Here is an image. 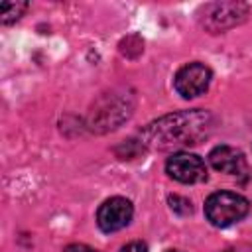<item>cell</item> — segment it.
<instances>
[{
    "label": "cell",
    "mask_w": 252,
    "mask_h": 252,
    "mask_svg": "<svg viewBox=\"0 0 252 252\" xmlns=\"http://www.w3.org/2000/svg\"><path fill=\"white\" fill-rule=\"evenodd\" d=\"M213 128V118L205 110H183L161 116L142 132L144 146L167 150L175 146H193L207 138Z\"/></svg>",
    "instance_id": "obj_1"
},
{
    "label": "cell",
    "mask_w": 252,
    "mask_h": 252,
    "mask_svg": "<svg viewBox=\"0 0 252 252\" xmlns=\"http://www.w3.org/2000/svg\"><path fill=\"white\" fill-rule=\"evenodd\" d=\"M28 10V2H2L0 4V16L2 24H14L16 20L22 18V14Z\"/></svg>",
    "instance_id": "obj_9"
},
{
    "label": "cell",
    "mask_w": 252,
    "mask_h": 252,
    "mask_svg": "<svg viewBox=\"0 0 252 252\" xmlns=\"http://www.w3.org/2000/svg\"><path fill=\"white\" fill-rule=\"evenodd\" d=\"M246 16H248V6L242 2H215L203 8L201 24L211 33H219L244 22Z\"/></svg>",
    "instance_id": "obj_3"
},
{
    "label": "cell",
    "mask_w": 252,
    "mask_h": 252,
    "mask_svg": "<svg viewBox=\"0 0 252 252\" xmlns=\"http://www.w3.org/2000/svg\"><path fill=\"white\" fill-rule=\"evenodd\" d=\"M120 252H148V244L142 240H132L120 248Z\"/></svg>",
    "instance_id": "obj_12"
},
{
    "label": "cell",
    "mask_w": 252,
    "mask_h": 252,
    "mask_svg": "<svg viewBox=\"0 0 252 252\" xmlns=\"http://www.w3.org/2000/svg\"><path fill=\"white\" fill-rule=\"evenodd\" d=\"M167 201H169L171 211H173V213H177L179 217H187V215H191V211H193L191 201H189V199H185V197H181V195H169V197H167Z\"/></svg>",
    "instance_id": "obj_11"
},
{
    "label": "cell",
    "mask_w": 252,
    "mask_h": 252,
    "mask_svg": "<svg viewBox=\"0 0 252 252\" xmlns=\"http://www.w3.org/2000/svg\"><path fill=\"white\" fill-rule=\"evenodd\" d=\"M211 77H213V73L207 65L199 63V61L187 63L177 71V75L173 79V87L183 98H195L209 89Z\"/></svg>",
    "instance_id": "obj_5"
},
{
    "label": "cell",
    "mask_w": 252,
    "mask_h": 252,
    "mask_svg": "<svg viewBox=\"0 0 252 252\" xmlns=\"http://www.w3.org/2000/svg\"><path fill=\"white\" fill-rule=\"evenodd\" d=\"M134 215V207L124 197H110L106 199L96 211V224L102 232H116L124 228Z\"/></svg>",
    "instance_id": "obj_7"
},
{
    "label": "cell",
    "mask_w": 252,
    "mask_h": 252,
    "mask_svg": "<svg viewBox=\"0 0 252 252\" xmlns=\"http://www.w3.org/2000/svg\"><path fill=\"white\" fill-rule=\"evenodd\" d=\"M209 161L217 171H222V173L240 175L246 171V159H244L242 152L236 148H230L226 144L213 148L209 154Z\"/></svg>",
    "instance_id": "obj_8"
},
{
    "label": "cell",
    "mask_w": 252,
    "mask_h": 252,
    "mask_svg": "<svg viewBox=\"0 0 252 252\" xmlns=\"http://www.w3.org/2000/svg\"><path fill=\"white\" fill-rule=\"evenodd\" d=\"M165 252H181V250H165Z\"/></svg>",
    "instance_id": "obj_14"
},
{
    "label": "cell",
    "mask_w": 252,
    "mask_h": 252,
    "mask_svg": "<svg viewBox=\"0 0 252 252\" xmlns=\"http://www.w3.org/2000/svg\"><path fill=\"white\" fill-rule=\"evenodd\" d=\"M165 171L171 179L179 183H199L207 179L205 161L189 152H177L165 161Z\"/></svg>",
    "instance_id": "obj_6"
},
{
    "label": "cell",
    "mask_w": 252,
    "mask_h": 252,
    "mask_svg": "<svg viewBox=\"0 0 252 252\" xmlns=\"http://www.w3.org/2000/svg\"><path fill=\"white\" fill-rule=\"evenodd\" d=\"M114 152H116V156L120 159H134V158H138L144 152V142L142 140L140 142H136V140H124L120 146L114 148Z\"/></svg>",
    "instance_id": "obj_10"
},
{
    "label": "cell",
    "mask_w": 252,
    "mask_h": 252,
    "mask_svg": "<svg viewBox=\"0 0 252 252\" xmlns=\"http://www.w3.org/2000/svg\"><path fill=\"white\" fill-rule=\"evenodd\" d=\"M130 96H108L91 112V128L93 130H112L118 128V124L130 116L132 102H128Z\"/></svg>",
    "instance_id": "obj_4"
},
{
    "label": "cell",
    "mask_w": 252,
    "mask_h": 252,
    "mask_svg": "<svg viewBox=\"0 0 252 252\" xmlns=\"http://www.w3.org/2000/svg\"><path fill=\"white\" fill-rule=\"evenodd\" d=\"M248 199L232 191H217L205 201V217L213 226L224 228L246 217Z\"/></svg>",
    "instance_id": "obj_2"
},
{
    "label": "cell",
    "mask_w": 252,
    "mask_h": 252,
    "mask_svg": "<svg viewBox=\"0 0 252 252\" xmlns=\"http://www.w3.org/2000/svg\"><path fill=\"white\" fill-rule=\"evenodd\" d=\"M65 252H98V250H94V248H91L87 244H69L65 248Z\"/></svg>",
    "instance_id": "obj_13"
}]
</instances>
